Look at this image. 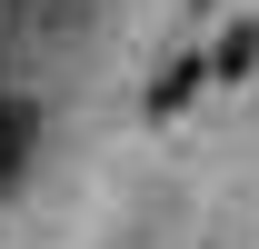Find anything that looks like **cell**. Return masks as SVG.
Instances as JSON below:
<instances>
[{
	"instance_id": "6da1fadb",
	"label": "cell",
	"mask_w": 259,
	"mask_h": 249,
	"mask_svg": "<svg viewBox=\"0 0 259 249\" xmlns=\"http://www.w3.org/2000/svg\"><path fill=\"white\" fill-rule=\"evenodd\" d=\"M20 159H30V110L10 100V110H0V189L20 180Z\"/></svg>"
},
{
	"instance_id": "7a4b0ae2",
	"label": "cell",
	"mask_w": 259,
	"mask_h": 249,
	"mask_svg": "<svg viewBox=\"0 0 259 249\" xmlns=\"http://www.w3.org/2000/svg\"><path fill=\"white\" fill-rule=\"evenodd\" d=\"M199 90V60H180V70H169V80H160V90H150V110H180V100H190Z\"/></svg>"
}]
</instances>
